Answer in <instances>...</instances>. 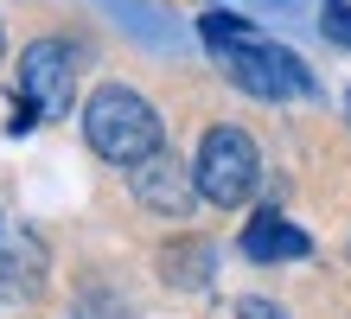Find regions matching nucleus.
I'll use <instances>...</instances> for the list:
<instances>
[{"instance_id": "f257e3e1", "label": "nucleus", "mask_w": 351, "mask_h": 319, "mask_svg": "<svg viewBox=\"0 0 351 319\" xmlns=\"http://www.w3.org/2000/svg\"><path fill=\"white\" fill-rule=\"evenodd\" d=\"M84 134H90V147L109 166H134V160H147L160 147V115H154L147 96L109 83V90H96L84 102Z\"/></svg>"}, {"instance_id": "f03ea898", "label": "nucleus", "mask_w": 351, "mask_h": 319, "mask_svg": "<svg viewBox=\"0 0 351 319\" xmlns=\"http://www.w3.org/2000/svg\"><path fill=\"white\" fill-rule=\"evenodd\" d=\"M192 173H198V198L237 211V204L256 191V179H262L256 141L243 134V128H211L204 147H198V160H192Z\"/></svg>"}, {"instance_id": "7ed1b4c3", "label": "nucleus", "mask_w": 351, "mask_h": 319, "mask_svg": "<svg viewBox=\"0 0 351 319\" xmlns=\"http://www.w3.org/2000/svg\"><path fill=\"white\" fill-rule=\"evenodd\" d=\"M223 71H230L250 96L262 102H281V96H306L313 90V77H306V64L281 45H262V38H243V45L223 51Z\"/></svg>"}, {"instance_id": "20e7f679", "label": "nucleus", "mask_w": 351, "mask_h": 319, "mask_svg": "<svg viewBox=\"0 0 351 319\" xmlns=\"http://www.w3.org/2000/svg\"><path fill=\"white\" fill-rule=\"evenodd\" d=\"M19 90L38 115H71V96H77V58L64 38H38L19 58Z\"/></svg>"}, {"instance_id": "39448f33", "label": "nucleus", "mask_w": 351, "mask_h": 319, "mask_svg": "<svg viewBox=\"0 0 351 319\" xmlns=\"http://www.w3.org/2000/svg\"><path fill=\"white\" fill-rule=\"evenodd\" d=\"M128 179H134V198L147 204L154 217H185L192 198H198V173H192L179 154H167V147H154L147 160H134Z\"/></svg>"}, {"instance_id": "423d86ee", "label": "nucleus", "mask_w": 351, "mask_h": 319, "mask_svg": "<svg viewBox=\"0 0 351 319\" xmlns=\"http://www.w3.org/2000/svg\"><path fill=\"white\" fill-rule=\"evenodd\" d=\"M38 287H45V243H38V237H13V243H0V294H13V300H32Z\"/></svg>"}, {"instance_id": "0eeeda50", "label": "nucleus", "mask_w": 351, "mask_h": 319, "mask_svg": "<svg viewBox=\"0 0 351 319\" xmlns=\"http://www.w3.org/2000/svg\"><path fill=\"white\" fill-rule=\"evenodd\" d=\"M306 249L313 243H306L287 217H275V211L250 217V230H243V255H256V262H287V255H306Z\"/></svg>"}, {"instance_id": "6e6552de", "label": "nucleus", "mask_w": 351, "mask_h": 319, "mask_svg": "<svg viewBox=\"0 0 351 319\" xmlns=\"http://www.w3.org/2000/svg\"><path fill=\"white\" fill-rule=\"evenodd\" d=\"M160 274H167L173 287H204L211 281V243H173L167 255H160Z\"/></svg>"}, {"instance_id": "1a4fd4ad", "label": "nucleus", "mask_w": 351, "mask_h": 319, "mask_svg": "<svg viewBox=\"0 0 351 319\" xmlns=\"http://www.w3.org/2000/svg\"><path fill=\"white\" fill-rule=\"evenodd\" d=\"M243 38H256L243 19H230V13H204V45H211V51H230V45H243Z\"/></svg>"}, {"instance_id": "9d476101", "label": "nucleus", "mask_w": 351, "mask_h": 319, "mask_svg": "<svg viewBox=\"0 0 351 319\" xmlns=\"http://www.w3.org/2000/svg\"><path fill=\"white\" fill-rule=\"evenodd\" d=\"M319 32L332 38V45H351V0H326L319 7Z\"/></svg>"}, {"instance_id": "9b49d317", "label": "nucleus", "mask_w": 351, "mask_h": 319, "mask_svg": "<svg viewBox=\"0 0 351 319\" xmlns=\"http://www.w3.org/2000/svg\"><path fill=\"white\" fill-rule=\"evenodd\" d=\"M77 319H121V300L115 294H84V300H77Z\"/></svg>"}, {"instance_id": "f8f14e48", "label": "nucleus", "mask_w": 351, "mask_h": 319, "mask_svg": "<svg viewBox=\"0 0 351 319\" xmlns=\"http://www.w3.org/2000/svg\"><path fill=\"white\" fill-rule=\"evenodd\" d=\"M237 319H287L275 300H262V294H250V300H237Z\"/></svg>"}, {"instance_id": "ddd939ff", "label": "nucleus", "mask_w": 351, "mask_h": 319, "mask_svg": "<svg viewBox=\"0 0 351 319\" xmlns=\"http://www.w3.org/2000/svg\"><path fill=\"white\" fill-rule=\"evenodd\" d=\"M0 51H7V32H0Z\"/></svg>"}]
</instances>
